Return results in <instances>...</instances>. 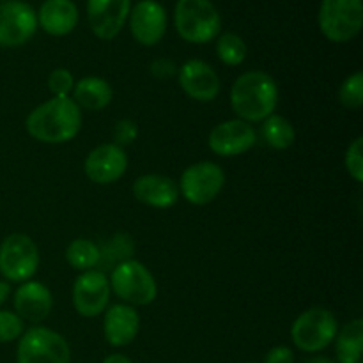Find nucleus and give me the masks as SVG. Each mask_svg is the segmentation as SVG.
<instances>
[{"label":"nucleus","mask_w":363,"mask_h":363,"mask_svg":"<svg viewBox=\"0 0 363 363\" xmlns=\"http://www.w3.org/2000/svg\"><path fill=\"white\" fill-rule=\"evenodd\" d=\"M179 87L184 94L194 101L209 103L215 101L222 89L218 73L208 62L199 59H191L179 67Z\"/></svg>","instance_id":"dca6fc26"},{"label":"nucleus","mask_w":363,"mask_h":363,"mask_svg":"<svg viewBox=\"0 0 363 363\" xmlns=\"http://www.w3.org/2000/svg\"><path fill=\"white\" fill-rule=\"evenodd\" d=\"M16 363H71L69 344L55 330L34 326L18 339Z\"/></svg>","instance_id":"0eeeda50"},{"label":"nucleus","mask_w":363,"mask_h":363,"mask_svg":"<svg viewBox=\"0 0 363 363\" xmlns=\"http://www.w3.org/2000/svg\"><path fill=\"white\" fill-rule=\"evenodd\" d=\"M108 282L110 291L131 307L151 305L158 296V284L152 273L135 259L119 262L110 273Z\"/></svg>","instance_id":"20e7f679"},{"label":"nucleus","mask_w":363,"mask_h":363,"mask_svg":"<svg viewBox=\"0 0 363 363\" xmlns=\"http://www.w3.org/2000/svg\"><path fill=\"white\" fill-rule=\"evenodd\" d=\"M128 156L117 144H101L92 149L84 163L85 176L94 184H112L126 174Z\"/></svg>","instance_id":"ddd939ff"},{"label":"nucleus","mask_w":363,"mask_h":363,"mask_svg":"<svg viewBox=\"0 0 363 363\" xmlns=\"http://www.w3.org/2000/svg\"><path fill=\"white\" fill-rule=\"evenodd\" d=\"M138 128L137 123H133L131 119H121L116 123V128H113V140H116L117 145H128L137 138Z\"/></svg>","instance_id":"7c9ffc66"},{"label":"nucleus","mask_w":363,"mask_h":363,"mask_svg":"<svg viewBox=\"0 0 363 363\" xmlns=\"http://www.w3.org/2000/svg\"><path fill=\"white\" fill-rule=\"evenodd\" d=\"M130 30L142 46H155L167 32V11L156 0H140L130 11Z\"/></svg>","instance_id":"2eb2a0df"},{"label":"nucleus","mask_w":363,"mask_h":363,"mask_svg":"<svg viewBox=\"0 0 363 363\" xmlns=\"http://www.w3.org/2000/svg\"><path fill=\"white\" fill-rule=\"evenodd\" d=\"M38 25L50 35L62 38L78 25V7L73 0H45L38 11Z\"/></svg>","instance_id":"aec40b11"},{"label":"nucleus","mask_w":363,"mask_h":363,"mask_svg":"<svg viewBox=\"0 0 363 363\" xmlns=\"http://www.w3.org/2000/svg\"><path fill=\"white\" fill-rule=\"evenodd\" d=\"M9 294H11V284L6 282L4 279H0V305L6 303Z\"/></svg>","instance_id":"72a5a7b5"},{"label":"nucleus","mask_w":363,"mask_h":363,"mask_svg":"<svg viewBox=\"0 0 363 363\" xmlns=\"http://www.w3.org/2000/svg\"><path fill=\"white\" fill-rule=\"evenodd\" d=\"M14 311L23 321L41 323L53 307L52 291L38 280H27L14 293Z\"/></svg>","instance_id":"a211bd4d"},{"label":"nucleus","mask_w":363,"mask_h":363,"mask_svg":"<svg viewBox=\"0 0 363 363\" xmlns=\"http://www.w3.org/2000/svg\"><path fill=\"white\" fill-rule=\"evenodd\" d=\"M110 282L105 272L91 269L77 277L73 286V307L82 318H96L108 308Z\"/></svg>","instance_id":"9b49d317"},{"label":"nucleus","mask_w":363,"mask_h":363,"mask_svg":"<svg viewBox=\"0 0 363 363\" xmlns=\"http://www.w3.org/2000/svg\"><path fill=\"white\" fill-rule=\"evenodd\" d=\"M305 363H335V362L328 357H312V358H308Z\"/></svg>","instance_id":"c9c22d12"},{"label":"nucleus","mask_w":363,"mask_h":363,"mask_svg":"<svg viewBox=\"0 0 363 363\" xmlns=\"http://www.w3.org/2000/svg\"><path fill=\"white\" fill-rule=\"evenodd\" d=\"M174 25L186 43L206 45L220 35L222 16L211 0H177Z\"/></svg>","instance_id":"7ed1b4c3"},{"label":"nucleus","mask_w":363,"mask_h":363,"mask_svg":"<svg viewBox=\"0 0 363 363\" xmlns=\"http://www.w3.org/2000/svg\"><path fill=\"white\" fill-rule=\"evenodd\" d=\"M339 323L335 315L323 307H312L301 312L291 326L293 344L303 353H319L335 340Z\"/></svg>","instance_id":"39448f33"},{"label":"nucleus","mask_w":363,"mask_h":363,"mask_svg":"<svg viewBox=\"0 0 363 363\" xmlns=\"http://www.w3.org/2000/svg\"><path fill=\"white\" fill-rule=\"evenodd\" d=\"M113 91L105 78L99 77H85L82 80L74 82L73 87V101L77 103L80 110L89 112H99L106 108L112 103Z\"/></svg>","instance_id":"412c9836"},{"label":"nucleus","mask_w":363,"mask_h":363,"mask_svg":"<svg viewBox=\"0 0 363 363\" xmlns=\"http://www.w3.org/2000/svg\"><path fill=\"white\" fill-rule=\"evenodd\" d=\"M318 21L328 41L350 43L363 27L362 0H323Z\"/></svg>","instance_id":"423d86ee"},{"label":"nucleus","mask_w":363,"mask_h":363,"mask_svg":"<svg viewBox=\"0 0 363 363\" xmlns=\"http://www.w3.org/2000/svg\"><path fill=\"white\" fill-rule=\"evenodd\" d=\"M279 105V85L264 71L240 74L230 87V106L238 119L245 123H262L275 113Z\"/></svg>","instance_id":"f03ea898"},{"label":"nucleus","mask_w":363,"mask_h":363,"mask_svg":"<svg viewBox=\"0 0 363 363\" xmlns=\"http://www.w3.org/2000/svg\"><path fill=\"white\" fill-rule=\"evenodd\" d=\"M131 0H87V20L96 38L112 41L123 30Z\"/></svg>","instance_id":"4468645a"},{"label":"nucleus","mask_w":363,"mask_h":363,"mask_svg":"<svg viewBox=\"0 0 363 363\" xmlns=\"http://www.w3.org/2000/svg\"><path fill=\"white\" fill-rule=\"evenodd\" d=\"M344 165H346L347 174L353 177L357 183L363 181V138L358 137L347 147L346 156H344Z\"/></svg>","instance_id":"c756f323"},{"label":"nucleus","mask_w":363,"mask_h":363,"mask_svg":"<svg viewBox=\"0 0 363 363\" xmlns=\"http://www.w3.org/2000/svg\"><path fill=\"white\" fill-rule=\"evenodd\" d=\"M257 142L254 126L241 119H229L216 124L208 137V145L215 155L222 158L245 155Z\"/></svg>","instance_id":"f8f14e48"},{"label":"nucleus","mask_w":363,"mask_h":363,"mask_svg":"<svg viewBox=\"0 0 363 363\" xmlns=\"http://www.w3.org/2000/svg\"><path fill=\"white\" fill-rule=\"evenodd\" d=\"M248 53L247 43L234 32H223L216 38V55L227 66H240Z\"/></svg>","instance_id":"a878e982"},{"label":"nucleus","mask_w":363,"mask_h":363,"mask_svg":"<svg viewBox=\"0 0 363 363\" xmlns=\"http://www.w3.org/2000/svg\"><path fill=\"white\" fill-rule=\"evenodd\" d=\"M133 248H135L133 240H131L128 234H124V233L116 234V236H113L112 240L106 243V247L103 248V250L99 248L98 268L103 269V266L108 264L110 269H113L117 264H119V262L131 259V255H133ZM101 269H99V272H101Z\"/></svg>","instance_id":"393cba45"},{"label":"nucleus","mask_w":363,"mask_h":363,"mask_svg":"<svg viewBox=\"0 0 363 363\" xmlns=\"http://www.w3.org/2000/svg\"><path fill=\"white\" fill-rule=\"evenodd\" d=\"M261 135L266 144L277 151H286L296 140V130H294L293 123L277 113H272L262 121Z\"/></svg>","instance_id":"5701e85b"},{"label":"nucleus","mask_w":363,"mask_h":363,"mask_svg":"<svg viewBox=\"0 0 363 363\" xmlns=\"http://www.w3.org/2000/svg\"><path fill=\"white\" fill-rule=\"evenodd\" d=\"M133 197L155 209H169L179 199L177 183L162 174H144L133 183Z\"/></svg>","instance_id":"6ab92c4d"},{"label":"nucleus","mask_w":363,"mask_h":363,"mask_svg":"<svg viewBox=\"0 0 363 363\" xmlns=\"http://www.w3.org/2000/svg\"><path fill=\"white\" fill-rule=\"evenodd\" d=\"M101 363H133V362H131L126 354L113 353V354H108V357H106Z\"/></svg>","instance_id":"f704fd0d"},{"label":"nucleus","mask_w":363,"mask_h":363,"mask_svg":"<svg viewBox=\"0 0 363 363\" xmlns=\"http://www.w3.org/2000/svg\"><path fill=\"white\" fill-rule=\"evenodd\" d=\"M38 13L21 0L0 4V48H16L34 38Z\"/></svg>","instance_id":"9d476101"},{"label":"nucleus","mask_w":363,"mask_h":363,"mask_svg":"<svg viewBox=\"0 0 363 363\" xmlns=\"http://www.w3.org/2000/svg\"><path fill=\"white\" fill-rule=\"evenodd\" d=\"M264 363H294V353L287 346H275L268 351Z\"/></svg>","instance_id":"473e14b6"},{"label":"nucleus","mask_w":363,"mask_h":363,"mask_svg":"<svg viewBox=\"0 0 363 363\" xmlns=\"http://www.w3.org/2000/svg\"><path fill=\"white\" fill-rule=\"evenodd\" d=\"M225 174L215 162H199L184 169L181 176L179 194L194 206H206L215 201L223 190Z\"/></svg>","instance_id":"1a4fd4ad"},{"label":"nucleus","mask_w":363,"mask_h":363,"mask_svg":"<svg viewBox=\"0 0 363 363\" xmlns=\"http://www.w3.org/2000/svg\"><path fill=\"white\" fill-rule=\"evenodd\" d=\"M149 69H151V74L155 78H158V80H167V78H170L176 73L177 67L170 59H156Z\"/></svg>","instance_id":"2f4dec72"},{"label":"nucleus","mask_w":363,"mask_h":363,"mask_svg":"<svg viewBox=\"0 0 363 363\" xmlns=\"http://www.w3.org/2000/svg\"><path fill=\"white\" fill-rule=\"evenodd\" d=\"M245 363H254V362H245Z\"/></svg>","instance_id":"e433bc0d"},{"label":"nucleus","mask_w":363,"mask_h":363,"mask_svg":"<svg viewBox=\"0 0 363 363\" xmlns=\"http://www.w3.org/2000/svg\"><path fill=\"white\" fill-rule=\"evenodd\" d=\"M339 99L346 108L358 110L363 105V73L357 71V73L350 74L346 80L342 82L339 89Z\"/></svg>","instance_id":"bb28decb"},{"label":"nucleus","mask_w":363,"mask_h":363,"mask_svg":"<svg viewBox=\"0 0 363 363\" xmlns=\"http://www.w3.org/2000/svg\"><path fill=\"white\" fill-rule=\"evenodd\" d=\"M74 87V77L66 67H57L48 77V89L53 98H69Z\"/></svg>","instance_id":"c85d7f7f"},{"label":"nucleus","mask_w":363,"mask_h":363,"mask_svg":"<svg viewBox=\"0 0 363 363\" xmlns=\"http://www.w3.org/2000/svg\"><path fill=\"white\" fill-rule=\"evenodd\" d=\"M27 133L43 144H66L82 130V110L71 98H52L25 119Z\"/></svg>","instance_id":"f257e3e1"},{"label":"nucleus","mask_w":363,"mask_h":363,"mask_svg":"<svg viewBox=\"0 0 363 363\" xmlns=\"http://www.w3.org/2000/svg\"><path fill=\"white\" fill-rule=\"evenodd\" d=\"M66 261L77 272H91L99 264V247L91 240L78 238L73 240L66 248Z\"/></svg>","instance_id":"b1692460"},{"label":"nucleus","mask_w":363,"mask_h":363,"mask_svg":"<svg viewBox=\"0 0 363 363\" xmlns=\"http://www.w3.org/2000/svg\"><path fill=\"white\" fill-rule=\"evenodd\" d=\"M335 363H362L363 351V319L357 318L347 323L335 337Z\"/></svg>","instance_id":"4be33fe9"},{"label":"nucleus","mask_w":363,"mask_h":363,"mask_svg":"<svg viewBox=\"0 0 363 363\" xmlns=\"http://www.w3.org/2000/svg\"><path fill=\"white\" fill-rule=\"evenodd\" d=\"M39 268V250L27 234H9L0 245V275L6 282L32 280Z\"/></svg>","instance_id":"6e6552de"},{"label":"nucleus","mask_w":363,"mask_h":363,"mask_svg":"<svg viewBox=\"0 0 363 363\" xmlns=\"http://www.w3.org/2000/svg\"><path fill=\"white\" fill-rule=\"evenodd\" d=\"M103 314H105L103 333L110 346H130L137 339L138 332H140V315H138L137 308L126 303H119L106 308Z\"/></svg>","instance_id":"f3484780"},{"label":"nucleus","mask_w":363,"mask_h":363,"mask_svg":"<svg viewBox=\"0 0 363 363\" xmlns=\"http://www.w3.org/2000/svg\"><path fill=\"white\" fill-rule=\"evenodd\" d=\"M25 332L23 319L16 312L0 311V344L18 340Z\"/></svg>","instance_id":"cd10ccee"}]
</instances>
